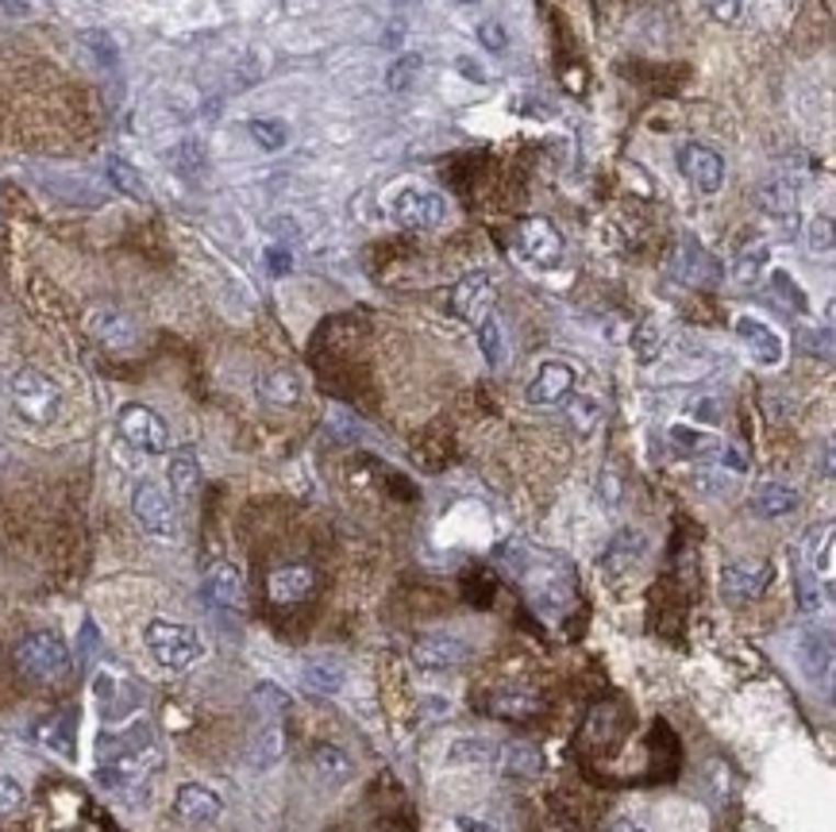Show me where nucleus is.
<instances>
[{"label": "nucleus", "instance_id": "obj_1", "mask_svg": "<svg viewBox=\"0 0 836 832\" xmlns=\"http://www.w3.org/2000/svg\"><path fill=\"white\" fill-rule=\"evenodd\" d=\"M158 767V744L147 724H132L127 732H109L97 747V778L109 790L147 783V775Z\"/></svg>", "mask_w": 836, "mask_h": 832}, {"label": "nucleus", "instance_id": "obj_2", "mask_svg": "<svg viewBox=\"0 0 836 832\" xmlns=\"http://www.w3.org/2000/svg\"><path fill=\"white\" fill-rule=\"evenodd\" d=\"M513 574L521 578L532 609L547 620H560L575 601V566L552 551H524L513 555Z\"/></svg>", "mask_w": 836, "mask_h": 832}, {"label": "nucleus", "instance_id": "obj_3", "mask_svg": "<svg viewBox=\"0 0 836 832\" xmlns=\"http://www.w3.org/2000/svg\"><path fill=\"white\" fill-rule=\"evenodd\" d=\"M143 644H147V652L155 655L158 667H166V671H185L205 655V640H201L197 629H190V625H182V620H166V617L147 620Z\"/></svg>", "mask_w": 836, "mask_h": 832}, {"label": "nucleus", "instance_id": "obj_4", "mask_svg": "<svg viewBox=\"0 0 836 832\" xmlns=\"http://www.w3.org/2000/svg\"><path fill=\"white\" fill-rule=\"evenodd\" d=\"M16 671L27 683H39V686L63 683V678L70 675V648L50 629L27 632L16 644Z\"/></svg>", "mask_w": 836, "mask_h": 832}, {"label": "nucleus", "instance_id": "obj_5", "mask_svg": "<svg viewBox=\"0 0 836 832\" xmlns=\"http://www.w3.org/2000/svg\"><path fill=\"white\" fill-rule=\"evenodd\" d=\"M12 405L24 420L32 425H50L58 413H63V390H58L55 378H47L43 370L24 367L12 378Z\"/></svg>", "mask_w": 836, "mask_h": 832}, {"label": "nucleus", "instance_id": "obj_6", "mask_svg": "<svg viewBox=\"0 0 836 832\" xmlns=\"http://www.w3.org/2000/svg\"><path fill=\"white\" fill-rule=\"evenodd\" d=\"M93 698L101 706V717L109 724L127 721L135 709L143 706V690L139 683L132 678V671L116 667V663H104L101 671L93 675Z\"/></svg>", "mask_w": 836, "mask_h": 832}, {"label": "nucleus", "instance_id": "obj_7", "mask_svg": "<svg viewBox=\"0 0 836 832\" xmlns=\"http://www.w3.org/2000/svg\"><path fill=\"white\" fill-rule=\"evenodd\" d=\"M517 251H521V259L529 262V267L555 270L563 262L567 244H563L560 228H555L547 216H524V221L517 224Z\"/></svg>", "mask_w": 836, "mask_h": 832}, {"label": "nucleus", "instance_id": "obj_8", "mask_svg": "<svg viewBox=\"0 0 836 832\" xmlns=\"http://www.w3.org/2000/svg\"><path fill=\"white\" fill-rule=\"evenodd\" d=\"M120 436L127 440V448L143 451V456H166L170 451V428L166 420L147 405H124L116 416Z\"/></svg>", "mask_w": 836, "mask_h": 832}, {"label": "nucleus", "instance_id": "obj_9", "mask_svg": "<svg viewBox=\"0 0 836 832\" xmlns=\"http://www.w3.org/2000/svg\"><path fill=\"white\" fill-rule=\"evenodd\" d=\"M394 221L405 224V228L413 232H436L448 224V213H451V204L448 196H440L436 189H402V193L394 196Z\"/></svg>", "mask_w": 836, "mask_h": 832}, {"label": "nucleus", "instance_id": "obj_10", "mask_svg": "<svg viewBox=\"0 0 836 832\" xmlns=\"http://www.w3.org/2000/svg\"><path fill=\"white\" fill-rule=\"evenodd\" d=\"M132 513H135V520H139L143 532L155 536V540H174L178 536V509L158 482H139V486H135Z\"/></svg>", "mask_w": 836, "mask_h": 832}, {"label": "nucleus", "instance_id": "obj_11", "mask_svg": "<svg viewBox=\"0 0 836 832\" xmlns=\"http://www.w3.org/2000/svg\"><path fill=\"white\" fill-rule=\"evenodd\" d=\"M679 170L698 193L713 196L725 189V158L705 143H682L679 147Z\"/></svg>", "mask_w": 836, "mask_h": 832}, {"label": "nucleus", "instance_id": "obj_12", "mask_svg": "<svg viewBox=\"0 0 836 832\" xmlns=\"http://www.w3.org/2000/svg\"><path fill=\"white\" fill-rule=\"evenodd\" d=\"M775 578V566L767 559H736L721 571V594L728 601H752L759 597Z\"/></svg>", "mask_w": 836, "mask_h": 832}, {"label": "nucleus", "instance_id": "obj_13", "mask_svg": "<svg viewBox=\"0 0 836 832\" xmlns=\"http://www.w3.org/2000/svg\"><path fill=\"white\" fill-rule=\"evenodd\" d=\"M575 385H578V374L570 362H544V367L536 370V378L529 382V390H524V397H529V405L552 408V405H563V401L575 393Z\"/></svg>", "mask_w": 836, "mask_h": 832}, {"label": "nucleus", "instance_id": "obj_14", "mask_svg": "<svg viewBox=\"0 0 836 832\" xmlns=\"http://www.w3.org/2000/svg\"><path fill=\"white\" fill-rule=\"evenodd\" d=\"M451 308L455 316H463L466 324H478L482 316H489L494 308V278L486 270H474V274L459 278L455 290H451Z\"/></svg>", "mask_w": 836, "mask_h": 832}, {"label": "nucleus", "instance_id": "obj_15", "mask_svg": "<svg viewBox=\"0 0 836 832\" xmlns=\"http://www.w3.org/2000/svg\"><path fill=\"white\" fill-rule=\"evenodd\" d=\"M736 336H741V344L748 347V355L759 367H779L782 362V339L767 321H759V316H741V321H736Z\"/></svg>", "mask_w": 836, "mask_h": 832}, {"label": "nucleus", "instance_id": "obj_16", "mask_svg": "<svg viewBox=\"0 0 836 832\" xmlns=\"http://www.w3.org/2000/svg\"><path fill=\"white\" fill-rule=\"evenodd\" d=\"M86 328H89V336H93L97 344L112 347V351H127V347L135 344L132 316L120 313V308H109V305L93 308V313L86 316Z\"/></svg>", "mask_w": 836, "mask_h": 832}, {"label": "nucleus", "instance_id": "obj_17", "mask_svg": "<svg viewBox=\"0 0 836 832\" xmlns=\"http://www.w3.org/2000/svg\"><path fill=\"white\" fill-rule=\"evenodd\" d=\"M413 655H417V663L428 671H451V667H463V663L471 660V648H466V640L436 632V637H420L417 648H413Z\"/></svg>", "mask_w": 836, "mask_h": 832}, {"label": "nucleus", "instance_id": "obj_18", "mask_svg": "<svg viewBox=\"0 0 836 832\" xmlns=\"http://www.w3.org/2000/svg\"><path fill=\"white\" fill-rule=\"evenodd\" d=\"M221 809H224L221 794H213L208 786H201V783L178 786V794H174V813L182 817L185 824H213L216 817H221Z\"/></svg>", "mask_w": 836, "mask_h": 832}, {"label": "nucleus", "instance_id": "obj_19", "mask_svg": "<svg viewBox=\"0 0 836 832\" xmlns=\"http://www.w3.org/2000/svg\"><path fill=\"white\" fill-rule=\"evenodd\" d=\"M201 589H205V597L216 605V609H244V574H239L231 563L208 566Z\"/></svg>", "mask_w": 836, "mask_h": 832}, {"label": "nucleus", "instance_id": "obj_20", "mask_svg": "<svg viewBox=\"0 0 836 832\" xmlns=\"http://www.w3.org/2000/svg\"><path fill=\"white\" fill-rule=\"evenodd\" d=\"M313 586H316V574L308 571L305 563L278 566V571L270 574V582H267L270 601H278V605H297V601H305V597L313 594Z\"/></svg>", "mask_w": 836, "mask_h": 832}, {"label": "nucleus", "instance_id": "obj_21", "mask_svg": "<svg viewBox=\"0 0 836 832\" xmlns=\"http://www.w3.org/2000/svg\"><path fill=\"white\" fill-rule=\"evenodd\" d=\"M675 274H679L682 282H690V285H713L721 278V267L702 244L687 239V244L679 247V255H675Z\"/></svg>", "mask_w": 836, "mask_h": 832}, {"label": "nucleus", "instance_id": "obj_22", "mask_svg": "<svg viewBox=\"0 0 836 832\" xmlns=\"http://www.w3.org/2000/svg\"><path fill=\"white\" fill-rule=\"evenodd\" d=\"M497 771L506 778H536L540 771H544V755H540V747L532 744H506V747H497L494 755Z\"/></svg>", "mask_w": 836, "mask_h": 832}, {"label": "nucleus", "instance_id": "obj_23", "mask_svg": "<svg viewBox=\"0 0 836 832\" xmlns=\"http://www.w3.org/2000/svg\"><path fill=\"white\" fill-rule=\"evenodd\" d=\"M301 678H305L308 690L316 694H340L343 683H348V671H343L340 660H331V655H313V660H305V667H301Z\"/></svg>", "mask_w": 836, "mask_h": 832}, {"label": "nucleus", "instance_id": "obj_24", "mask_svg": "<svg viewBox=\"0 0 836 832\" xmlns=\"http://www.w3.org/2000/svg\"><path fill=\"white\" fill-rule=\"evenodd\" d=\"M301 378H297V370H270V374H262L259 378V397L267 401V405H274V408H293L301 401Z\"/></svg>", "mask_w": 836, "mask_h": 832}, {"label": "nucleus", "instance_id": "obj_25", "mask_svg": "<svg viewBox=\"0 0 836 832\" xmlns=\"http://www.w3.org/2000/svg\"><path fill=\"white\" fill-rule=\"evenodd\" d=\"M802 667L805 675L813 678V683L828 686V678H833V640H828V632H805L802 637Z\"/></svg>", "mask_w": 836, "mask_h": 832}, {"label": "nucleus", "instance_id": "obj_26", "mask_svg": "<svg viewBox=\"0 0 836 832\" xmlns=\"http://www.w3.org/2000/svg\"><path fill=\"white\" fill-rule=\"evenodd\" d=\"M285 755V729L282 721H267L251 740V767L255 771H270L278 760Z\"/></svg>", "mask_w": 836, "mask_h": 832}, {"label": "nucleus", "instance_id": "obj_27", "mask_svg": "<svg viewBox=\"0 0 836 832\" xmlns=\"http://www.w3.org/2000/svg\"><path fill=\"white\" fill-rule=\"evenodd\" d=\"M798 509V490L782 486V482H764V486L752 494V513L759 517H787V513Z\"/></svg>", "mask_w": 836, "mask_h": 832}, {"label": "nucleus", "instance_id": "obj_28", "mask_svg": "<svg viewBox=\"0 0 836 832\" xmlns=\"http://www.w3.org/2000/svg\"><path fill=\"white\" fill-rule=\"evenodd\" d=\"M671 443H675V451L687 459H718L721 448H725L713 432H702V428H690V425H675Z\"/></svg>", "mask_w": 836, "mask_h": 832}, {"label": "nucleus", "instance_id": "obj_29", "mask_svg": "<svg viewBox=\"0 0 836 832\" xmlns=\"http://www.w3.org/2000/svg\"><path fill=\"white\" fill-rule=\"evenodd\" d=\"M313 771L324 778V783H348L351 775H355V763H351V755L343 752V747L336 744H316L313 747Z\"/></svg>", "mask_w": 836, "mask_h": 832}, {"label": "nucleus", "instance_id": "obj_30", "mask_svg": "<svg viewBox=\"0 0 836 832\" xmlns=\"http://www.w3.org/2000/svg\"><path fill=\"white\" fill-rule=\"evenodd\" d=\"M540 709V701L524 690H513V686H501V690L489 694V713L494 717H513V721H529L532 713Z\"/></svg>", "mask_w": 836, "mask_h": 832}, {"label": "nucleus", "instance_id": "obj_31", "mask_svg": "<svg viewBox=\"0 0 836 832\" xmlns=\"http://www.w3.org/2000/svg\"><path fill=\"white\" fill-rule=\"evenodd\" d=\"M104 173H109V181L112 185L120 189L124 196H132V201H143L147 204L150 201V189H147V181L139 178V170H135L132 162H124V158H116L112 155L109 162H104Z\"/></svg>", "mask_w": 836, "mask_h": 832}, {"label": "nucleus", "instance_id": "obj_32", "mask_svg": "<svg viewBox=\"0 0 836 832\" xmlns=\"http://www.w3.org/2000/svg\"><path fill=\"white\" fill-rule=\"evenodd\" d=\"M170 486H174L178 497H193L201 486V466H197V456L190 448L174 451L170 456Z\"/></svg>", "mask_w": 836, "mask_h": 832}, {"label": "nucleus", "instance_id": "obj_33", "mask_svg": "<svg viewBox=\"0 0 836 832\" xmlns=\"http://www.w3.org/2000/svg\"><path fill=\"white\" fill-rule=\"evenodd\" d=\"M756 201L767 216H787L790 221L798 209V189L790 185V181H767V185H759Z\"/></svg>", "mask_w": 836, "mask_h": 832}, {"label": "nucleus", "instance_id": "obj_34", "mask_svg": "<svg viewBox=\"0 0 836 832\" xmlns=\"http://www.w3.org/2000/svg\"><path fill=\"white\" fill-rule=\"evenodd\" d=\"M640 551H644V536H640V532H621L606 548V555H601V566H606L609 574H621V571H629V566L636 563Z\"/></svg>", "mask_w": 836, "mask_h": 832}, {"label": "nucleus", "instance_id": "obj_35", "mask_svg": "<svg viewBox=\"0 0 836 832\" xmlns=\"http://www.w3.org/2000/svg\"><path fill=\"white\" fill-rule=\"evenodd\" d=\"M663 344H667V336H663V328H659V321H640L636 324V331H632V355H636L644 367H652L655 359L663 355Z\"/></svg>", "mask_w": 836, "mask_h": 832}, {"label": "nucleus", "instance_id": "obj_36", "mask_svg": "<svg viewBox=\"0 0 836 832\" xmlns=\"http://www.w3.org/2000/svg\"><path fill=\"white\" fill-rule=\"evenodd\" d=\"M805 559H810L813 574H828L833 571V525H821L810 532V540H805Z\"/></svg>", "mask_w": 836, "mask_h": 832}, {"label": "nucleus", "instance_id": "obj_37", "mask_svg": "<svg viewBox=\"0 0 836 832\" xmlns=\"http://www.w3.org/2000/svg\"><path fill=\"white\" fill-rule=\"evenodd\" d=\"M478 347L489 367H501V359H506V336H501V324H497L494 313L478 321Z\"/></svg>", "mask_w": 836, "mask_h": 832}, {"label": "nucleus", "instance_id": "obj_38", "mask_svg": "<svg viewBox=\"0 0 836 832\" xmlns=\"http://www.w3.org/2000/svg\"><path fill=\"white\" fill-rule=\"evenodd\" d=\"M247 135L255 139V147L270 150V155L290 143V127H285L282 120H251V124H247Z\"/></svg>", "mask_w": 836, "mask_h": 832}, {"label": "nucleus", "instance_id": "obj_39", "mask_svg": "<svg viewBox=\"0 0 836 832\" xmlns=\"http://www.w3.org/2000/svg\"><path fill=\"white\" fill-rule=\"evenodd\" d=\"M420 70H425V58H420V55H402V58H397V63L386 70V86L394 89V93H405V89L417 86Z\"/></svg>", "mask_w": 836, "mask_h": 832}, {"label": "nucleus", "instance_id": "obj_40", "mask_svg": "<svg viewBox=\"0 0 836 832\" xmlns=\"http://www.w3.org/2000/svg\"><path fill=\"white\" fill-rule=\"evenodd\" d=\"M767 259H771V251H767L764 244L759 247H748V251L736 259V267H733V278L741 285H756L759 278H764V270H767Z\"/></svg>", "mask_w": 836, "mask_h": 832}, {"label": "nucleus", "instance_id": "obj_41", "mask_svg": "<svg viewBox=\"0 0 836 832\" xmlns=\"http://www.w3.org/2000/svg\"><path fill=\"white\" fill-rule=\"evenodd\" d=\"M598 420H601L598 397H590V393H570V425H575L583 436H590Z\"/></svg>", "mask_w": 836, "mask_h": 832}, {"label": "nucleus", "instance_id": "obj_42", "mask_svg": "<svg viewBox=\"0 0 836 832\" xmlns=\"http://www.w3.org/2000/svg\"><path fill=\"white\" fill-rule=\"evenodd\" d=\"M81 43H86V47L93 50V55L101 58L104 66H116L120 63V47H116V40H112L109 32H81Z\"/></svg>", "mask_w": 836, "mask_h": 832}, {"label": "nucleus", "instance_id": "obj_43", "mask_svg": "<svg viewBox=\"0 0 836 832\" xmlns=\"http://www.w3.org/2000/svg\"><path fill=\"white\" fill-rule=\"evenodd\" d=\"M497 747L489 740H459L451 760H466V763H494Z\"/></svg>", "mask_w": 836, "mask_h": 832}, {"label": "nucleus", "instance_id": "obj_44", "mask_svg": "<svg viewBox=\"0 0 836 832\" xmlns=\"http://www.w3.org/2000/svg\"><path fill=\"white\" fill-rule=\"evenodd\" d=\"M810 251L813 255H828L833 251V216L821 213L810 221Z\"/></svg>", "mask_w": 836, "mask_h": 832}, {"label": "nucleus", "instance_id": "obj_45", "mask_svg": "<svg viewBox=\"0 0 836 832\" xmlns=\"http://www.w3.org/2000/svg\"><path fill=\"white\" fill-rule=\"evenodd\" d=\"M825 586H821V582H817V574H802V578H798V601H802V609L805 612H817L821 609V605H825Z\"/></svg>", "mask_w": 836, "mask_h": 832}, {"label": "nucleus", "instance_id": "obj_46", "mask_svg": "<svg viewBox=\"0 0 836 832\" xmlns=\"http://www.w3.org/2000/svg\"><path fill=\"white\" fill-rule=\"evenodd\" d=\"M478 43L489 50V55H501V50L509 47V35L497 20H486V24H478Z\"/></svg>", "mask_w": 836, "mask_h": 832}, {"label": "nucleus", "instance_id": "obj_47", "mask_svg": "<svg viewBox=\"0 0 836 832\" xmlns=\"http://www.w3.org/2000/svg\"><path fill=\"white\" fill-rule=\"evenodd\" d=\"M20 806H24V786L12 775H0V813H12Z\"/></svg>", "mask_w": 836, "mask_h": 832}, {"label": "nucleus", "instance_id": "obj_48", "mask_svg": "<svg viewBox=\"0 0 836 832\" xmlns=\"http://www.w3.org/2000/svg\"><path fill=\"white\" fill-rule=\"evenodd\" d=\"M702 9L710 12L718 24H733L741 16V0H702Z\"/></svg>", "mask_w": 836, "mask_h": 832}, {"label": "nucleus", "instance_id": "obj_49", "mask_svg": "<svg viewBox=\"0 0 836 832\" xmlns=\"http://www.w3.org/2000/svg\"><path fill=\"white\" fill-rule=\"evenodd\" d=\"M771 282H775V290H779L782 297H787V293H790V305H794L798 313H805V308H810V305H805V293L798 290V285H794V278H790V274H782V270H775V274H771Z\"/></svg>", "mask_w": 836, "mask_h": 832}, {"label": "nucleus", "instance_id": "obj_50", "mask_svg": "<svg viewBox=\"0 0 836 832\" xmlns=\"http://www.w3.org/2000/svg\"><path fill=\"white\" fill-rule=\"evenodd\" d=\"M262 259H267V267H270V274H274V278H282V274H290V270H293V255L290 251H285V247H267V251H262Z\"/></svg>", "mask_w": 836, "mask_h": 832}, {"label": "nucleus", "instance_id": "obj_51", "mask_svg": "<svg viewBox=\"0 0 836 832\" xmlns=\"http://www.w3.org/2000/svg\"><path fill=\"white\" fill-rule=\"evenodd\" d=\"M805 351H810V355H817L821 351V359H828V355H833V336H828V331H821V336H813V331H805Z\"/></svg>", "mask_w": 836, "mask_h": 832}, {"label": "nucleus", "instance_id": "obj_52", "mask_svg": "<svg viewBox=\"0 0 836 832\" xmlns=\"http://www.w3.org/2000/svg\"><path fill=\"white\" fill-rule=\"evenodd\" d=\"M459 70H463L471 81H486V70H482V66H474L471 58H459Z\"/></svg>", "mask_w": 836, "mask_h": 832}, {"label": "nucleus", "instance_id": "obj_53", "mask_svg": "<svg viewBox=\"0 0 836 832\" xmlns=\"http://www.w3.org/2000/svg\"><path fill=\"white\" fill-rule=\"evenodd\" d=\"M609 832H644V829H640V824H632V821H617Z\"/></svg>", "mask_w": 836, "mask_h": 832}, {"label": "nucleus", "instance_id": "obj_54", "mask_svg": "<svg viewBox=\"0 0 836 832\" xmlns=\"http://www.w3.org/2000/svg\"><path fill=\"white\" fill-rule=\"evenodd\" d=\"M455 4H463V9H471V4H478V0H455Z\"/></svg>", "mask_w": 836, "mask_h": 832}]
</instances>
